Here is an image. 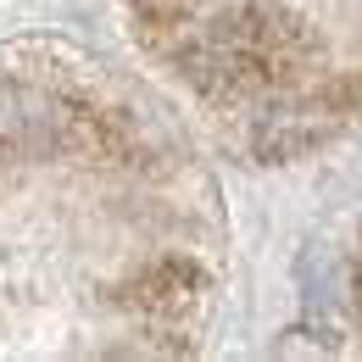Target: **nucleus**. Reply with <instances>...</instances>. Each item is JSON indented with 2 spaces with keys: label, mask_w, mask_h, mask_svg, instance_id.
Instances as JSON below:
<instances>
[{
  "label": "nucleus",
  "mask_w": 362,
  "mask_h": 362,
  "mask_svg": "<svg viewBox=\"0 0 362 362\" xmlns=\"http://www.w3.org/2000/svg\"><path fill=\"white\" fill-rule=\"evenodd\" d=\"M112 123L67 100V95L28 84V78H0V151H28V156H62V151H84L100 156L112 151Z\"/></svg>",
  "instance_id": "obj_1"
},
{
  "label": "nucleus",
  "mask_w": 362,
  "mask_h": 362,
  "mask_svg": "<svg viewBox=\"0 0 362 362\" xmlns=\"http://www.w3.org/2000/svg\"><path fill=\"white\" fill-rule=\"evenodd\" d=\"M201 290H206L201 268H189V262H156V268H145L134 284H129L123 301L145 317H184L201 301Z\"/></svg>",
  "instance_id": "obj_2"
},
{
  "label": "nucleus",
  "mask_w": 362,
  "mask_h": 362,
  "mask_svg": "<svg viewBox=\"0 0 362 362\" xmlns=\"http://www.w3.org/2000/svg\"><path fill=\"white\" fill-rule=\"evenodd\" d=\"M357 313H362V279H357Z\"/></svg>",
  "instance_id": "obj_3"
}]
</instances>
